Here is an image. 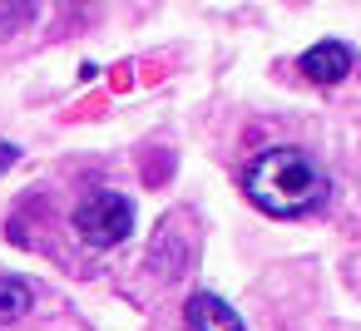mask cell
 Returning a JSON list of instances; mask_svg holds the SVG:
<instances>
[{
  "label": "cell",
  "instance_id": "1",
  "mask_svg": "<svg viewBox=\"0 0 361 331\" xmlns=\"http://www.w3.org/2000/svg\"><path fill=\"white\" fill-rule=\"evenodd\" d=\"M243 188H247V198L262 213H272V218H302V213H312V208L326 203V188L331 183L312 163V154L287 149V144H272V149H262L243 168Z\"/></svg>",
  "mask_w": 361,
  "mask_h": 331
},
{
  "label": "cell",
  "instance_id": "2",
  "mask_svg": "<svg viewBox=\"0 0 361 331\" xmlns=\"http://www.w3.org/2000/svg\"><path fill=\"white\" fill-rule=\"evenodd\" d=\"M129 227H134V203H129L124 193L99 188V193H90V198L75 208V232H80L90 247H119V242L129 237Z\"/></svg>",
  "mask_w": 361,
  "mask_h": 331
},
{
  "label": "cell",
  "instance_id": "3",
  "mask_svg": "<svg viewBox=\"0 0 361 331\" xmlns=\"http://www.w3.org/2000/svg\"><path fill=\"white\" fill-rule=\"evenodd\" d=\"M297 65H302V75H307L312 85H341V80L351 75L356 55H351V45H341V40H322V45H312Z\"/></svg>",
  "mask_w": 361,
  "mask_h": 331
},
{
  "label": "cell",
  "instance_id": "4",
  "mask_svg": "<svg viewBox=\"0 0 361 331\" xmlns=\"http://www.w3.org/2000/svg\"><path fill=\"white\" fill-rule=\"evenodd\" d=\"M183 326H188V331H247L243 316H238L223 296H213V292H193V296H188Z\"/></svg>",
  "mask_w": 361,
  "mask_h": 331
},
{
  "label": "cell",
  "instance_id": "5",
  "mask_svg": "<svg viewBox=\"0 0 361 331\" xmlns=\"http://www.w3.org/2000/svg\"><path fill=\"white\" fill-rule=\"evenodd\" d=\"M30 301H35V292L25 277H0V321H20L30 311Z\"/></svg>",
  "mask_w": 361,
  "mask_h": 331
},
{
  "label": "cell",
  "instance_id": "6",
  "mask_svg": "<svg viewBox=\"0 0 361 331\" xmlns=\"http://www.w3.org/2000/svg\"><path fill=\"white\" fill-rule=\"evenodd\" d=\"M16 158H20V149H16V144H6V139H0V173H6V168H11Z\"/></svg>",
  "mask_w": 361,
  "mask_h": 331
}]
</instances>
